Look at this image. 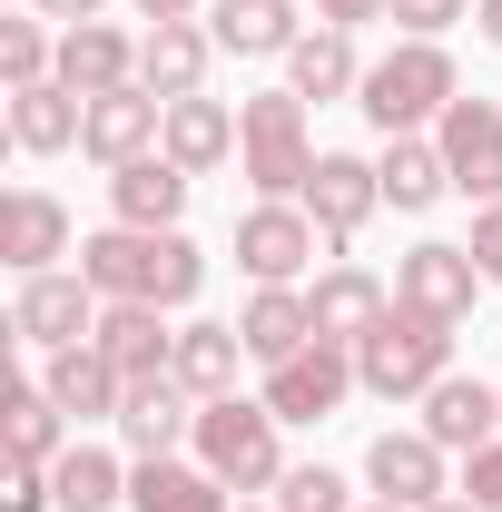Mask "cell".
Wrapping results in <instances>:
<instances>
[{
	"mask_svg": "<svg viewBox=\"0 0 502 512\" xmlns=\"http://www.w3.org/2000/svg\"><path fill=\"white\" fill-rule=\"evenodd\" d=\"M79 276L109 306H168L178 316L207 286V256H197L188 227H99V237H79Z\"/></svg>",
	"mask_w": 502,
	"mask_h": 512,
	"instance_id": "6da1fadb",
	"label": "cell"
},
{
	"mask_svg": "<svg viewBox=\"0 0 502 512\" xmlns=\"http://www.w3.org/2000/svg\"><path fill=\"white\" fill-rule=\"evenodd\" d=\"M453 99H463V79H453V50H443V40H394L384 60H365V89H355V109H365L384 138L434 128Z\"/></svg>",
	"mask_w": 502,
	"mask_h": 512,
	"instance_id": "7a4b0ae2",
	"label": "cell"
},
{
	"mask_svg": "<svg viewBox=\"0 0 502 512\" xmlns=\"http://www.w3.org/2000/svg\"><path fill=\"white\" fill-rule=\"evenodd\" d=\"M315 158H325V148L306 138V99H296V89L237 99V178H247L256 197H306Z\"/></svg>",
	"mask_w": 502,
	"mask_h": 512,
	"instance_id": "3957f363",
	"label": "cell"
},
{
	"mask_svg": "<svg viewBox=\"0 0 502 512\" xmlns=\"http://www.w3.org/2000/svg\"><path fill=\"white\" fill-rule=\"evenodd\" d=\"M286 424L266 414V394H217L197 404V463L227 483V493H276L286 483Z\"/></svg>",
	"mask_w": 502,
	"mask_h": 512,
	"instance_id": "277c9868",
	"label": "cell"
},
{
	"mask_svg": "<svg viewBox=\"0 0 502 512\" xmlns=\"http://www.w3.org/2000/svg\"><path fill=\"white\" fill-rule=\"evenodd\" d=\"M443 375H453V325L414 316V306H394V316L355 345V384L384 394V404H424Z\"/></svg>",
	"mask_w": 502,
	"mask_h": 512,
	"instance_id": "5b68a950",
	"label": "cell"
},
{
	"mask_svg": "<svg viewBox=\"0 0 502 512\" xmlns=\"http://www.w3.org/2000/svg\"><path fill=\"white\" fill-rule=\"evenodd\" d=\"M99 286L89 276H69V266H50V276H20V296H10V335L20 345H40V355H60V345H89L99 335Z\"/></svg>",
	"mask_w": 502,
	"mask_h": 512,
	"instance_id": "8992f818",
	"label": "cell"
},
{
	"mask_svg": "<svg viewBox=\"0 0 502 512\" xmlns=\"http://www.w3.org/2000/svg\"><path fill=\"white\" fill-rule=\"evenodd\" d=\"M256 394H266L276 424H325V414L355 394V345H325V335H315V345H296L286 365H266Z\"/></svg>",
	"mask_w": 502,
	"mask_h": 512,
	"instance_id": "52a82bcc",
	"label": "cell"
},
{
	"mask_svg": "<svg viewBox=\"0 0 502 512\" xmlns=\"http://www.w3.org/2000/svg\"><path fill=\"white\" fill-rule=\"evenodd\" d=\"M315 247H325V227L306 217V197H256L247 217H237V266H247L256 286H296Z\"/></svg>",
	"mask_w": 502,
	"mask_h": 512,
	"instance_id": "ba28073f",
	"label": "cell"
},
{
	"mask_svg": "<svg viewBox=\"0 0 502 512\" xmlns=\"http://www.w3.org/2000/svg\"><path fill=\"white\" fill-rule=\"evenodd\" d=\"M483 286L493 276L473 266V247H443V237H424V247L394 266V306H414V316H434V325H463Z\"/></svg>",
	"mask_w": 502,
	"mask_h": 512,
	"instance_id": "9c48e42d",
	"label": "cell"
},
{
	"mask_svg": "<svg viewBox=\"0 0 502 512\" xmlns=\"http://www.w3.org/2000/svg\"><path fill=\"white\" fill-rule=\"evenodd\" d=\"M434 148H443L453 188L473 197V207H493V197H502V109H493V99H473V89H463V99L434 119Z\"/></svg>",
	"mask_w": 502,
	"mask_h": 512,
	"instance_id": "30bf717a",
	"label": "cell"
},
{
	"mask_svg": "<svg viewBox=\"0 0 502 512\" xmlns=\"http://www.w3.org/2000/svg\"><path fill=\"white\" fill-rule=\"evenodd\" d=\"M375 207H384L375 158H355V148H325V158H315V178H306V217L325 227V247H355Z\"/></svg>",
	"mask_w": 502,
	"mask_h": 512,
	"instance_id": "8fae6325",
	"label": "cell"
},
{
	"mask_svg": "<svg viewBox=\"0 0 502 512\" xmlns=\"http://www.w3.org/2000/svg\"><path fill=\"white\" fill-rule=\"evenodd\" d=\"M119 434L138 463H168L178 444H197V394L178 375H138L128 384V404H119Z\"/></svg>",
	"mask_w": 502,
	"mask_h": 512,
	"instance_id": "7c38bea8",
	"label": "cell"
},
{
	"mask_svg": "<svg viewBox=\"0 0 502 512\" xmlns=\"http://www.w3.org/2000/svg\"><path fill=\"white\" fill-rule=\"evenodd\" d=\"M453 453L414 424V434H375V453H365V483H375L384 503H404V512H424V503H443L453 493V473H443Z\"/></svg>",
	"mask_w": 502,
	"mask_h": 512,
	"instance_id": "4fadbf2b",
	"label": "cell"
},
{
	"mask_svg": "<svg viewBox=\"0 0 502 512\" xmlns=\"http://www.w3.org/2000/svg\"><path fill=\"white\" fill-rule=\"evenodd\" d=\"M168 138V99H148L138 79L109 89V99H89V128H79V148L99 158V168H128V158H148Z\"/></svg>",
	"mask_w": 502,
	"mask_h": 512,
	"instance_id": "5bb4252c",
	"label": "cell"
},
{
	"mask_svg": "<svg viewBox=\"0 0 502 512\" xmlns=\"http://www.w3.org/2000/svg\"><path fill=\"white\" fill-rule=\"evenodd\" d=\"M69 256V207L50 188H10L0 197V266L10 276H50Z\"/></svg>",
	"mask_w": 502,
	"mask_h": 512,
	"instance_id": "9a60e30c",
	"label": "cell"
},
{
	"mask_svg": "<svg viewBox=\"0 0 502 512\" xmlns=\"http://www.w3.org/2000/svg\"><path fill=\"white\" fill-rule=\"evenodd\" d=\"M178 217H188V168L168 148L109 168V227H178Z\"/></svg>",
	"mask_w": 502,
	"mask_h": 512,
	"instance_id": "2e32d148",
	"label": "cell"
},
{
	"mask_svg": "<svg viewBox=\"0 0 502 512\" xmlns=\"http://www.w3.org/2000/svg\"><path fill=\"white\" fill-rule=\"evenodd\" d=\"M40 384H50V404H60L69 424H119V404H128V375L99 345H60V355L40 365Z\"/></svg>",
	"mask_w": 502,
	"mask_h": 512,
	"instance_id": "e0dca14e",
	"label": "cell"
},
{
	"mask_svg": "<svg viewBox=\"0 0 502 512\" xmlns=\"http://www.w3.org/2000/svg\"><path fill=\"white\" fill-rule=\"evenodd\" d=\"M306 306H315V335H325V345H365V335L394 316L384 276H365V266H325V276L306 286Z\"/></svg>",
	"mask_w": 502,
	"mask_h": 512,
	"instance_id": "ac0fdd59",
	"label": "cell"
},
{
	"mask_svg": "<svg viewBox=\"0 0 502 512\" xmlns=\"http://www.w3.org/2000/svg\"><path fill=\"white\" fill-rule=\"evenodd\" d=\"M207 60H217L207 20H158V30L138 40V89H148V99H197V89H207Z\"/></svg>",
	"mask_w": 502,
	"mask_h": 512,
	"instance_id": "d6986e66",
	"label": "cell"
},
{
	"mask_svg": "<svg viewBox=\"0 0 502 512\" xmlns=\"http://www.w3.org/2000/svg\"><path fill=\"white\" fill-rule=\"evenodd\" d=\"M207 40L227 60H286L306 40V20H296V0H207Z\"/></svg>",
	"mask_w": 502,
	"mask_h": 512,
	"instance_id": "ffe728a7",
	"label": "cell"
},
{
	"mask_svg": "<svg viewBox=\"0 0 502 512\" xmlns=\"http://www.w3.org/2000/svg\"><path fill=\"white\" fill-rule=\"evenodd\" d=\"M424 434H434L443 453H483L502 434V384L483 375H443L434 394H424Z\"/></svg>",
	"mask_w": 502,
	"mask_h": 512,
	"instance_id": "44dd1931",
	"label": "cell"
},
{
	"mask_svg": "<svg viewBox=\"0 0 502 512\" xmlns=\"http://www.w3.org/2000/svg\"><path fill=\"white\" fill-rule=\"evenodd\" d=\"M89 345H99L128 384L178 365V325H168V306H99V335H89Z\"/></svg>",
	"mask_w": 502,
	"mask_h": 512,
	"instance_id": "7402d4cb",
	"label": "cell"
},
{
	"mask_svg": "<svg viewBox=\"0 0 502 512\" xmlns=\"http://www.w3.org/2000/svg\"><path fill=\"white\" fill-rule=\"evenodd\" d=\"M60 79L79 99H109V89L138 79V40H128L119 20H79V30H60Z\"/></svg>",
	"mask_w": 502,
	"mask_h": 512,
	"instance_id": "603a6c76",
	"label": "cell"
},
{
	"mask_svg": "<svg viewBox=\"0 0 502 512\" xmlns=\"http://www.w3.org/2000/svg\"><path fill=\"white\" fill-rule=\"evenodd\" d=\"M286 89H296V99H315V109H325V99H355V89H365L355 30H325V20H315L306 40L286 50Z\"/></svg>",
	"mask_w": 502,
	"mask_h": 512,
	"instance_id": "cb8c5ba5",
	"label": "cell"
},
{
	"mask_svg": "<svg viewBox=\"0 0 502 512\" xmlns=\"http://www.w3.org/2000/svg\"><path fill=\"white\" fill-rule=\"evenodd\" d=\"M79 128H89V99H79L69 79L10 89V138H20L30 158H60V148H79Z\"/></svg>",
	"mask_w": 502,
	"mask_h": 512,
	"instance_id": "d4e9b609",
	"label": "cell"
},
{
	"mask_svg": "<svg viewBox=\"0 0 502 512\" xmlns=\"http://www.w3.org/2000/svg\"><path fill=\"white\" fill-rule=\"evenodd\" d=\"M158 148H168L188 178H207V168H227V158H237V109H227V99H207V89H197V99H168V138H158Z\"/></svg>",
	"mask_w": 502,
	"mask_h": 512,
	"instance_id": "484cf974",
	"label": "cell"
},
{
	"mask_svg": "<svg viewBox=\"0 0 502 512\" xmlns=\"http://www.w3.org/2000/svg\"><path fill=\"white\" fill-rule=\"evenodd\" d=\"M237 365H256L247 355V335H237V325H178V365H168V375L188 384L197 404H217V394H237Z\"/></svg>",
	"mask_w": 502,
	"mask_h": 512,
	"instance_id": "4316f807",
	"label": "cell"
},
{
	"mask_svg": "<svg viewBox=\"0 0 502 512\" xmlns=\"http://www.w3.org/2000/svg\"><path fill=\"white\" fill-rule=\"evenodd\" d=\"M128 503L138 512H237V493L207 473V463H128Z\"/></svg>",
	"mask_w": 502,
	"mask_h": 512,
	"instance_id": "83f0119b",
	"label": "cell"
},
{
	"mask_svg": "<svg viewBox=\"0 0 502 512\" xmlns=\"http://www.w3.org/2000/svg\"><path fill=\"white\" fill-rule=\"evenodd\" d=\"M237 335H247L256 365H286L296 345H315V306H306V286H256L247 316H237Z\"/></svg>",
	"mask_w": 502,
	"mask_h": 512,
	"instance_id": "f1b7e54d",
	"label": "cell"
},
{
	"mask_svg": "<svg viewBox=\"0 0 502 512\" xmlns=\"http://www.w3.org/2000/svg\"><path fill=\"white\" fill-rule=\"evenodd\" d=\"M375 178H384V207H404V217H424V207L453 188V168H443V148L424 138V128H414V138H384Z\"/></svg>",
	"mask_w": 502,
	"mask_h": 512,
	"instance_id": "f546056e",
	"label": "cell"
},
{
	"mask_svg": "<svg viewBox=\"0 0 502 512\" xmlns=\"http://www.w3.org/2000/svg\"><path fill=\"white\" fill-rule=\"evenodd\" d=\"M0 434H10V463H60L69 453V414L50 404V384H10Z\"/></svg>",
	"mask_w": 502,
	"mask_h": 512,
	"instance_id": "4dcf8cb0",
	"label": "cell"
},
{
	"mask_svg": "<svg viewBox=\"0 0 502 512\" xmlns=\"http://www.w3.org/2000/svg\"><path fill=\"white\" fill-rule=\"evenodd\" d=\"M50 483H60V512H109V503H128V463H119V453H99V444H69L60 463H50Z\"/></svg>",
	"mask_w": 502,
	"mask_h": 512,
	"instance_id": "1f68e13d",
	"label": "cell"
},
{
	"mask_svg": "<svg viewBox=\"0 0 502 512\" xmlns=\"http://www.w3.org/2000/svg\"><path fill=\"white\" fill-rule=\"evenodd\" d=\"M0 79L10 89H40V79H60V30L30 10V20H0Z\"/></svg>",
	"mask_w": 502,
	"mask_h": 512,
	"instance_id": "d6a6232c",
	"label": "cell"
},
{
	"mask_svg": "<svg viewBox=\"0 0 502 512\" xmlns=\"http://www.w3.org/2000/svg\"><path fill=\"white\" fill-rule=\"evenodd\" d=\"M276 512H355V483H345V473H325V463H286Z\"/></svg>",
	"mask_w": 502,
	"mask_h": 512,
	"instance_id": "836d02e7",
	"label": "cell"
},
{
	"mask_svg": "<svg viewBox=\"0 0 502 512\" xmlns=\"http://www.w3.org/2000/svg\"><path fill=\"white\" fill-rule=\"evenodd\" d=\"M384 20H394L404 40H443L453 20H473V0H384Z\"/></svg>",
	"mask_w": 502,
	"mask_h": 512,
	"instance_id": "e575fe53",
	"label": "cell"
},
{
	"mask_svg": "<svg viewBox=\"0 0 502 512\" xmlns=\"http://www.w3.org/2000/svg\"><path fill=\"white\" fill-rule=\"evenodd\" d=\"M453 493H463L473 512H502V434L483 453H463V483H453Z\"/></svg>",
	"mask_w": 502,
	"mask_h": 512,
	"instance_id": "d590c367",
	"label": "cell"
},
{
	"mask_svg": "<svg viewBox=\"0 0 502 512\" xmlns=\"http://www.w3.org/2000/svg\"><path fill=\"white\" fill-rule=\"evenodd\" d=\"M0 512H60V483H50V463H10V483H0Z\"/></svg>",
	"mask_w": 502,
	"mask_h": 512,
	"instance_id": "8d00e7d4",
	"label": "cell"
},
{
	"mask_svg": "<svg viewBox=\"0 0 502 512\" xmlns=\"http://www.w3.org/2000/svg\"><path fill=\"white\" fill-rule=\"evenodd\" d=\"M463 247H473V266L502 286V197H493V207H473V237H463Z\"/></svg>",
	"mask_w": 502,
	"mask_h": 512,
	"instance_id": "74e56055",
	"label": "cell"
},
{
	"mask_svg": "<svg viewBox=\"0 0 502 512\" xmlns=\"http://www.w3.org/2000/svg\"><path fill=\"white\" fill-rule=\"evenodd\" d=\"M315 20L325 30H365V20H384V0H315Z\"/></svg>",
	"mask_w": 502,
	"mask_h": 512,
	"instance_id": "f35d334b",
	"label": "cell"
},
{
	"mask_svg": "<svg viewBox=\"0 0 502 512\" xmlns=\"http://www.w3.org/2000/svg\"><path fill=\"white\" fill-rule=\"evenodd\" d=\"M30 10H40V20H50V30H79V20H99V10H109V0H30Z\"/></svg>",
	"mask_w": 502,
	"mask_h": 512,
	"instance_id": "ab89813d",
	"label": "cell"
},
{
	"mask_svg": "<svg viewBox=\"0 0 502 512\" xmlns=\"http://www.w3.org/2000/svg\"><path fill=\"white\" fill-rule=\"evenodd\" d=\"M128 10H138V20H148V30H158V20H197V10H207V0H128Z\"/></svg>",
	"mask_w": 502,
	"mask_h": 512,
	"instance_id": "60d3db41",
	"label": "cell"
},
{
	"mask_svg": "<svg viewBox=\"0 0 502 512\" xmlns=\"http://www.w3.org/2000/svg\"><path fill=\"white\" fill-rule=\"evenodd\" d=\"M473 20H483V40L502 50V0H473Z\"/></svg>",
	"mask_w": 502,
	"mask_h": 512,
	"instance_id": "b9f144b4",
	"label": "cell"
},
{
	"mask_svg": "<svg viewBox=\"0 0 502 512\" xmlns=\"http://www.w3.org/2000/svg\"><path fill=\"white\" fill-rule=\"evenodd\" d=\"M424 512H473V503H463V493H443V503H424Z\"/></svg>",
	"mask_w": 502,
	"mask_h": 512,
	"instance_id": "7bdbcfd3",
	"label": "cell"
},
{
	"mask_svg": "<svg viewBox=\"0 0 502 512\" xmlns=\"http://www.w3.org/2000/svg\"><path fill=\"white\" fill-rule=\"evenodd\" d=\"M355 512H404V503H384V493H365V503H355Z\"/></svg>",
	"mask_w": 502,
	"mask_h": 512,
	"instance_id": "ee69618b",
	"label": "cell"
},
{
	"mask_svg": "<svg viewBox=\"0 0 502 512\" xmlns=\"http://www.w3.org/2000/svg\"><path fill=\"white\" fill-rule=\"evenodd\" d=\"M237 512H247V503H237ZM266 512H276V503H266Z\"/></svg>",
	"mask_w": 502,
	"mask_h": 512,
	"instance_id": "f6af8a7d",
	"label": "cell"
}]
</instances>
